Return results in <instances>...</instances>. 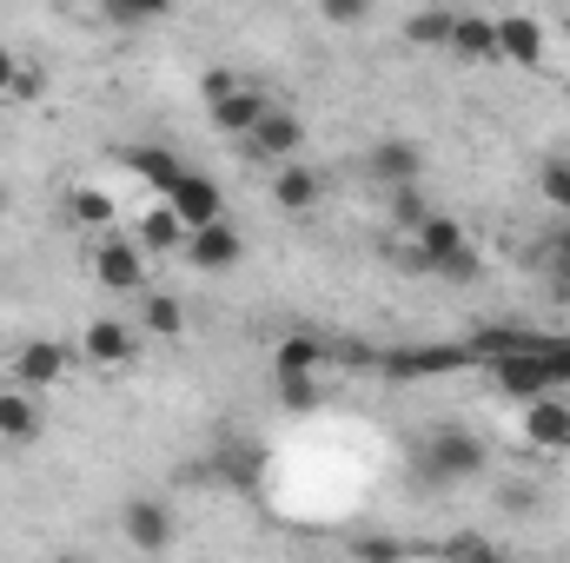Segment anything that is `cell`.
Segmentation results:
<instances>
[{"instance_id":"6da1fadb","label":"cell","mask_w":570,"mask_h":563,"mask_svg":"<svg viewBox=\"0 0 570 563\" xmlns=\"http://www.w3.org/2000/svg\"><path fill=\"white\" fill-rule=\"evenodd\" d=\"M484 378H491L498 398H518V405H531V398H544V392H570V338L531 332L524 345L484 358Z\"/></svg>"},{"instance_id":"7a4b0ae2","label":"cell","mask_w":570,"mask_h":563,"mask_svg":"<svg viewBox=\"0 0 570 563\" xmlns=\"http://www.w3.org/2000/svg\"><path fill=\"white\" fill-rule=\"evenodd\" d=\"M484 464H491V451H484V437L464 431V424H431L425 437L412 444V477H419L425 491H451V484L478 477Z\"/></svg>"},{"instance_id":"3957f363","label":"cell","mask_w":570,"mask_h":563,"mask_svg":"<svg viewBox=\"0 0 570 563\" xmlns=\"http://www.w3.org/2000/svg\"><path fill=\"white\" fill-rule=\"evenodd\" d=\"M405 259L431 273V279L444 285H478L484 279V259H478V246H471V233L458 226V219H444V213H431L425 226L405 239Z\"/></svg>"},{"instance_id":"277c9868","label":"cell","mask_w":570,"mask_h":563,"mask_svg":"<svg viewBox=\"0 0 570 563\" xmlns=\"http://www.w3.org/2000/svg\"><path fill=\"white\" fill-rule=\"evenodd\" d=\"M159 199L179 213V226H186V233L226 213V192H219V179H213V172H199V166H179V172L159 186Z\"/></svg>"},{"instance_id":"5b68a950","label":"cell","mask_w":570,"mask_h":563,"mask_svg":"<svg viewBox=\"0 0 570 563\" xmlns=\"http://www.w3.org/2000/svg\"><path fill=\"white\" fill-rule=\"evenodd\" d=\"M266 107H273V100H266L253 80H239V73H233V80H226V87L206 100V120H213V134H226V140H246V134L259 127V113H266Z\"/></svg>"},{"instance_id":"8992f818","label":"cell","mask_w":570,"mask_h":563,"mask_svg":"<svg viewBox=\"0 0 570 563\" xmlns=\"http://www.w3.org/2000/svg\"><path fill=\"white\" fill-rule=\"evenodd\" d=\"M80 352L73 345H60V338H27V345H13V358H7V378L13 385H27V392H47V385H60L67 378V365H73Z\"/></svg>"},{"instance_id":"52a82bcc","label":"cell","mask_w":570,"mask_h":563,"mask_svg":"<svg viewBox=\"0 0 570 563\" xmlns=\"http://www.w3.org/2000/svg\"><path fill=\"white\" fill-rule=\"evenodd\" d=\"M186 266H199V273H233L239 259H246V239H239V226L219 213V219H206V226H193L186 233Z\"/></svg>"},{"instance_id":"ba28073f","label":"cell","mask_w":570,"mask_h":563,"mask_svg":"<svg viewBox=\"0 0 570 563\" xmlns=\"http://www.w3.org/2000/svg\"><path fill=\"white\" fill-rule=\"evenodd\" d=\"M94 285H107V292H120V298H134L146 292V259H140V239L127 233H107L100 246H94Z\"/></svg>"},{"instance_id":"9c48e42d","label":"cell","mask_w":570,"mask_h":563,"mask_svg":"<svg viewBox=\"0 0 570 563\" xmlns=\"http://www.w3.org/2000/svg\"><path fill=\"white\" fill-rule=\"evenodd\" d=\"M471 345H405V352H385V378H451V372H471Z\"/></svg>"},{"instance_id":"30bf717a","label":"cell","mask_w":570,"mask_h":563,"mask_svg":"<svg viewBox=\"0 0 570 563\" xmlns=\"http://www.w3.org/2000/svg\"><path fill=\"white\" fill-rule=\"evenodd\" d=\"M40 431H47V412H40V392H27V385H0V451H27V444H40Z\"/></svg>"},{"instance_id":"8fae6325","label":"cell","mask_w":570,"mask_h":563,"mask_svg":"<svg viewBox=\"0 0 570 563\" xmlns=\"http://www.w3.org/2000/svg\"><path fill=\"white\" fill-rule=\"evenodd\" d=\"M120 537H127L134 551H166V544L179 537V517H173L159 497H127V504H120Z\"/></svg>"},{"instance_id":"7c38bea8","label":"cell","mask_w":570,"mask_h":563,"mask_svg":"<svg viewBox=\"0 0 570 563\" xmlns=\"http://www.w3.org/2000/svg\"><path fill=\"white\" fill-rule=\"evenodd\" d=\"M524 444L531 451H551V457L570 451V398L564 392H544V398L524 405Z\"/></svg>"},{"instance_id":"4fadbf2b","label":"cell","mask_w":570,"mask_h":563,"mask_svg":"<svg viewBox=\"0 0 570 563\" xmlns=\"http://www.w3.org/2000/svg\"><path fill=\"white\" fill-rule=\"evenodd\" d=\"M246 146H253L259 159H273V166H279V159H298V152H305V120H298L292 107H266L259 127L246 134Z\"/></svg>"},{"instance_id":"5bb4252c","label":"cell","mask_w":570,"mask_h":563,"mask_svg":"<svg viewBox=\"0 0 570 563\" xmlns=\"http://www.w3.org/2000/svg\"><path fill=\"white\" fill-rule=\"evenodd\" d=\"M134 352H140V332L127 325V318H94L87 332H80V358L87 365H134Z\"/></svg>"},{"instance_id":"9a60e30c","label":"cell","mask_w":570,"mask_h":563,"mask_svg":"<svg viewBox=\"0 0 570 563\" xmlns=\"http://www.w3.org/2000/svg\"><path fill=\"white\" fill-rule=\"evenodd\" d=\"M365 172H372L385 192H392V186H419V172H425V152H419L412 140H399V134H392V140H379L372 152H365Z\"/></svg>"},{"instance_id":"2e32d148","label":"cell","mask_w":570,"mask_h":563,"mask_svg":"<svg viewBox=\"0 0 570 563\" xmlns=\"http://www.w3.org/2000/svg\"><path fill=\"white\" fill-rule=\"evenodd\" d=\"M498 60L511 67H544V27L531 13H498Z\"/></svg>"},{"instance_id":"e0dca14e","label":"cell","mask_w":570,"mask_h":563,"mask_svg":"<svg viewBox=\"0 0 570 563\" xmlns=\"http://www.w3.org/2000/svg\"><path fill=\"white\" fill-rule=\"evenodd\" d=\"M318 192H325V179H318L312 166L279 159V172H273V206H279V213H312V206H318Z\"/></svg>"},{"instance_id":"ac0fdd59","label":"cell","mask_w":570,"mask_h":563,"mask_svg":"<svg viewBox=\"0 0 570 563\" xmlns=\"http://www.w3.org/2000/svg\"><path fill=\"white\" fill-rule=\"evenodd\" d=\"M451 47L471 60H498V20L491 13H458L451 20Z\"/></svg>"},{"instance_id":"d6986e66","label":"cell","mask_w":570,"mask_h":563,"mask_svg":"<svg viewBox=\"0 0 570 563\" xmlns=\"http://www.w3.org/2000/svg\"><path fill=\"white\" fill-rule=\"evenodd\" d=\"M67 219L87 226V233H107V226L120 219V206H114L100 186H73V192H67Z\"/></svg>"},{"instance_id":"ffe728a7","label":"cell","mask_w":570,"mask_h":563,"mask_svg":"<svg viewBox=\"0 0 570 563\" xmlns=\"http://www.w3.org/2000/svg\"><path fill=\"white\" fill-rule=\"evenodd\" d=\"M140 325L153 338H179L186 332V305L173 292H140Z\"/></svg>"},{"instance_id":"44dd1931","label":"cell","mask_w":570,"mask_h":563,"mask_svg":"<svg viewBox=\"0 0 570 563\" xmlns=\"http://www.w3.org/2000/svg\"><path fill=\"white\" fill-rule=\"evenodd\" d=\"M134 239H140V246H159V253H179V246H186V226H179V213L159 199L140 226H134Z\"/></svg>"},{"instance_id":"7402d4cb","label":"cell","mask_w":570,"mask_h":563,"mask_svg":"<svg viewBox=\"0 0 570 563\" xmlns=\"http://www.w3.org/2000/svg\"><path fill=\"white\" fill-rule=\"evenodd\" d=\"M325 358H332V352H325L312 332H285L279 352H273V372H318Z\"/></svg>"},{"instance_id":"603a6c76","label":"cell","mask_w":570,"mask_h":563,"mask_svg":"<svg viewBox=\"0 0 570 563\" xmlns=\"http://www.w3.org/2000/svg\"><path fill=\"white\" fill-rule=\"evenodd\" d=\"M100 13H107L114 27L140 33V27H153V20H166V13H173V0H100Z\"/></svg>"},{"instance_id":"cb8c5ba5","label":"cell","mask_w":570,"mask_h":563,"mask_svg":"<svg viewBox=\"0 0 570 563\" xmlns=\"http://www.w3.org/2000/svg\"><path fill=\"white\" fill-rule=\"evenodd\" d=\"M120 159H127V166L140 172L153 192H159V186H166V179H173V172L186 166V159H179V152H166V146H134V152H120Z\"/></svg>"},{"instance_id":"d4e9b609","label":"cell","mask_w":570,"mask_h":563,"mask_svg":"<svg viewBox=\"0 0 570 563\" xmlns=\"http://www.w3.org/2000/svg\"><path fill=\"white\" fill-rule=\"evenodd\" d=\"M451 20H458L451 7H419V13L405 20V40H412V47H451Z\"/></svg>"},{"instance_id":"484cf974","label":"cell","mask_w":570,"mask_h":563,"mask_svg":"<svg viewBox=\"0 0 570 563\" xmlns=\"http://www.w3.org/2000/svg\"><path fill=\"white\" fill-rule=\"evenodd\" d=\"M385 199H392V226H399V233H419V226L431 219V206H425V192H419V186H392Z\"/></svg>"},{"instance_id":"4316f807","label":"cell","mask_w":570,"mask_h":563,"mask_svg":"<svg viewBox=\"0 0 570 563\" xmlns=\"http://www.w3.org/2000/svg\"><path fill=\"white\" fill-rule=\"evenodd\" d=\"M279 398H285V412H318V385H312V372H279Z\"/></svg>"},{"instance_id":"83f0119b","label":"cell","mask_w":570,"mask_h":563,"mask_svg":"<svg viewBox=\"0 0 570 563\" xmlns=\"http://www.w3.org/2000/svg\"><path fill=\"white\" fill-rule=\"evenodd\" d=\"M538 186H544V199H551L558 213H570V159H544Z\"/></svg>"},{"instance_id":"f1b7e54d","label":"cell","mask_w":570,"mask_h":563,"mask_svg":"<svg viewBox=\"0 0 570 563\" xmlns=\"http://www.w3.org/2000/svg\"><path fill=\"white\" fill-rule=\"evenodd\" d=\"M412 551L405 537H352V557H372V563H399Z\"/></svg>"},{"instance_id":"f546056e","label":"cell","mask_w":570,"mask_h":563,"mask_svg":"<svg viewBox=\"0 0 570 563\" xmlns=\"http://www.w3.org/2000/svg\"><path fill=\"white\" fill-rule=\"evenodd\" d=\"M318 13H325L332 27H365V20H372V0H318Z\"/></svg>"},{"instance_id":"4dcf8cb0","label":"cell","mask_w":570,"mask_h":563,"mask_svg":"<svg viewBox=\"0 0 570 563\" xmlns=\"http://www.w3.org/2000/svg\"><path fill=\"white\" fill-rule=\"evenodd\" d=\"M544 266H551V285L570 298V233H558V239H551V259H544Z\"/></svg>"},{"instance_id":"1f68e13d","label":"cell","mask_w":570,"mask_h":563,"mask_svg":"<svg viewBox=\"0 0 570 563\" xmlns=\"http://www.w3.org/2000/svg\"><path fill=\"white\" fill-rule=\"evenodd\" d=\"M504 511L511 517H531L538 511V484H504Z\"/></svg>"},{"instance_id":"d6a6232c","label":"cell","mask_w":570,"mask_h":563,"mask_svg":"<svg viewBox=\"0 0 570 563\" xmlns=\"http://www.w3.org/2000/svg\"><path fill=\"white\" fill-rule=\"evenodd\" d=\"M438 557H491V544L484 537H444V544H431Z\"/></svg>"},{"instance_id":"836d02e7","label":"cell","mask_w":570,"mask_h":563,"mask_svg":"<svg viewBox=\"0 0 570 563\" xmlns=\"http://www.w3.org/2000/svg\"><path fill=\"white\" fill-rule=\"evenodd\" d=\"M13 73H20V53L0 47V100H13Z\"/></svg>"},{"instance_id":"e575fe53","label":"cell","mask_w":570,"mask_h":563,"mask_svg":"<svg viewBox=\"0 0 570 563\" xmlns=\"http://www.w3.org/2000/svg\"><path fill=\"white\" fill-rule=\"evenodd\" d=\"M0 213H7V186H0Z\"/></svg>"},{"instance_id":"d590c367","label":"cell","mask_w":570,"mask_h":563,"mask_svg":"<svg viewBox=\"0 0 570 563\" xmlns=\"http://www.w3.org/2000/svg\"><path fill=\"white\" fill-rule=\"evenodd\" d=\"M564 233H570V213H564Z\"/></svg>"}]
</instances>
